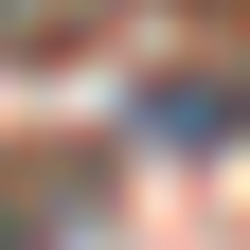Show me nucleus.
<instances>
[{"mask_svg": "<svg viewBox=\"0 0 250 250\" xmlns=\"http://www.w3.org/2000/svg\"><path fill=\"white\" fill-rule=\"evenodd\" d=\"M72 18H89V0H0V54H54Z\"/></svg>", "mask_w": 250, "mask_h": 250, "instance_id": "nucleus-1", "label": "nucleus"}]
</instances>
